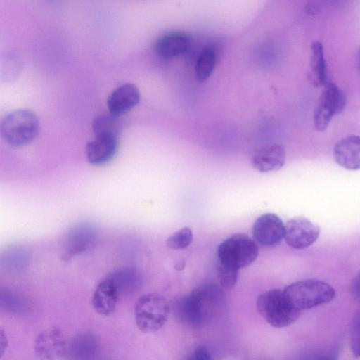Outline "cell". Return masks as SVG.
Returning a JSON list of instances; mask_svg holds the SVG:
<instances>
[{
    "mask_svg": "<svg viewBox=\"0 0 360 360\" xmlns=\"http://www.w3.org/2000/svg\"><path fill=\"white\" fill-rule=\"evenodd\" d=\"M283 292L290 305L300 311L328 303L335 295V290L330 285L315 279L293 283Z\"/></svg>",
    "mask_w": 360,
    "mask_h": 360,
    "instance_id": "6da1fadb",
    "label": "cell"
},
{
    "mask_svg": "<svg viewBox=\"0 0 360 360\" xmlns=\"http://www.w3.org/2000/svg\"><path fill=\"white\" fill-rule=\"evenodd\" d=\"M39 120L30 110L18 109L10 112L1 120V134L4 140L15 147L30 143L39 131Z\"/></svg>",
    "mask_w": 360,
    "mask_h": 360,
    "instance_id": "7a4b0ae2",
    "label": "cell"
},
{
    "mask_svg": "<svg viewBox=\"0 0 360 360\" xmlns=\"http://www.w3.org/2000/svg\"><path fill=\"white\" fill-rule=\"evenodd\" d=\"M256 306L260 315L275 328H283L292 324L300 314V311L290 305L283 290L280 289H271L259 295Z\"/></svg>",
    "mask_w": 360,
    "mask_h": 360,
    "instance_id": "3957f363",
    "label": "cell"
},
{
    "mask_svg": "<svg viewBox=\"0 0 360 360\" xmlns=\"http://www.w3.org/2000/svg\"><path fill=\"white\" fill-rule=\"evenodd\" d=\"M257 243L245 233H235L222 241L217 248L218 261L239 270L250 265L257 257Z\"/></svg>",
    "mask_w": 360,
    "mask_h": 360,
    "instance_id": "277c9868",
    "label": "cell"
},
{
    "mask_svg": "<svg viewBox=\"0 0 360 360\" xmlns=\"http://www.w3.org/2000/svg\"><path fill=\"white\" fill-rule=\"evenodd\" d=\"M220 304L216 294L205 285L195 289L177 302L176 311L179 318L191 326H200L211 307Z\"/></svg>",
    "mask_w": 360,
    "mask_h": 360,
    "instance_id": "5b68a950",
    "label": "cell"
},
{
    "mask_svg": "<svg viewBox=\"0 0 360 360\" xmlns=\"http://www.w3.org/2000/svg\"><path fill=\"white\" fill-rule=\"evenodd\" d=\"M134 312L138 328L144 333H153L160 329L167 321L169 306L162 295L150 292L137 300Z\"/></svg>",
    "mask_w": 360,
    "mask_h": 360,
    "instance_id": "8992f818",
    "label": "cell"
},
{
    "mask_svg": "<svg viewBox=\"0 0 360 360\" xmlns=\"http://www.w3.org/2000/svg\"><path fill=\"white\" fill-rule=\"evenodd\" d=\"M346 104L345 93L334 83H327L320 94L313 115L314 127L325 131L332 118L342 111Z\"/></svg>",
    "mask_w": 360,
    "mask_h": 360,
    "instance_id": "52a82bcc",
    "label": "cell"
},
{
    "mask_svg": "<svg viewBox=\"0 0 360 360\" xmlns=\"http://www.w3.org/2000/svg\"><path fill=\"white\" fill-rule=\"evenodd\" d=\"M319 234V227L304 217L292 218L285 224L284 239L295 249L310 246L318 239Z\"/></svg>",
    "mask_w": 360,
    "mask_h": 360,
    "instance_id": "ba28073f",
    "label": "cell"
},
{
    "mask_svg": "<svg viewBox=\"0 0 360 360\" xmlns=\"http://www.w3.org/2000/svg\"><path fill=\"white\" fill-rule=\"evenodd\" d=\"M285 224L275 214L266 213L259 217L252 226L254 240L264 247H274L284 238Z\"/></svg>",
    "mask_w": 360,
    "mask_h": 360,
    "instance_id": "9c48e42d",
    "label": "cell"
},
{
    "mask_svg": "<svg viewBox=\"0 0 360 360\" xmlns=\"http://www.w3.org/2000/svg\"><path fill=\"white\" fill-rule=\"evenodd\" d=\"M67 344L63 333L56 328L41 332L34 343L38 360H56L65 354Z\"/></svg>",
    "mask_w": 360,
    "mask_h": 360,
    "instance_id": "30bf717a",
    "label": "cell"
},
{
    "mask_svg": "<svg viewBox=\"0 0 360 360\" xmlns=\"http://www.w3.org/2000/svg\"><path fill=\"white\" fill-rule=\"evenodd\" d=\"M138 87L131 83L123 84L115 88L107 98L110 114L120 116L135 107L140 101Z\"/></svg>",
    "mask_w": 360,
    "mask_h": 360,
    "instance_id": "8fae6325",
    "label": "cell"
},
{
    "mask_svg": "<svg viewBox=\"0 0 360 360\" xmlns=\"http://www.w3.org/2000/svg\"><path fill=\"white\" fill-rule=\"evenodd\" d=\"M99 349L100 341L94 333L82 332L70 340L65 354L68 360H94Z\"/></svg>",
    "mask_w": 360,
    "mask_h": 360,
    "instance_id": "7c38bea8",
    "label": "cell"
},
{
    "mask_svg": "<svg viewBox=\"0 0 360 360\" xmlns=\"http://www.w3.org/2000/svg\"><path fill=\"white\" fill-rule=\"evenodd\" d=\"M285 150L278 143H271L259 148L252 158V165L263 173L280 169L285 164Z\"/></svg>",
    "mask_w": 360,
    "mask_h": 360,
    "instance_id": "4fadbf2b",
    "label": "cell"
},
{
    "mask_svg": "<svg viewBox=\"0 0 360 360\" xmlns=\"http://www.w3.org/2000/svg\"><path fill=\"white\" fill-rule=\"evenodd\" d=\"M333 157L347 169H360V136L350 135L340 139L334 146Z\"/></svg>",
    "mask_w": 360,
    "mask_h": 360,
    "instance_id": "5bb4252c",
    "label": "cell"
},
{
    "mask_svg": "<svg viewBox=\"0 0 360 360\" xmlns=\"http://www.w3.org/2000/svg\"><path fill=\"white\" fill-rule=\"evenodd\" d=\"M118 148V137L115 136H97L86 146V156L89 163L102 165L109 162L115 155Z\"/></svg>",
    "mask_w": 360,
    "mask_h": 360,
    "instance_id": "9a60e30c",
    "label": "cell"
},
{
    "mask_svg": "<svg viewBox=\"0 0 360 360\" xmlns=\"http://www.w3.org/2000/svg\"><path fill=\"white\" fill-rule=\"evenodd\" d=\"M189 44L188 37L185 33L172 31L161 35L156 40L154 49L159 57L169 59L186 52Z\"/></svg>",
    "mask_w": 360,
    "mask_h": 360,
    "instance_id": "2e32d148",
    "label": "cell"
},
{
    "mask_svg": "<svg viewBox=\"0 0 360 360\" xmlns=\"http://www.w3.org/2000/svg\"><path fill=\"white\" fill-rule=\"evenodd\" d=\"M119 295L114 283L106 277L98 284L94 292L93 307L99 314L108 316L115 310Z\"/></svg>",
    "mask_w": 360,
    "mask_h": 360,
    "instance_id": "e0dca14e",
    "label": "cell"
},
{
    "mask_svg": "<svg viewBox=\"0 0 360 360\" xmlns=\"http://www.w3.org/2000/svg\"><path fill=\"white\" fill-rule=\"evenodd\" d=\"M116 286L119 295H129L136 292L141 285L139 272L132 268L117 269L108 276Z\"/></svg>",
    "mask_w": 360,
    "mask_h": 360,
    "instance_id": "ac0fdd59",
    "label": "cell"
},
{
    "mask_svg": "<svg viewBox=\"0 0 360 360\" xmlns=\"http://www.w3.org/2000/svg\"><path fill=\"white\" fill-rule=\"evenodd\" d=\"M311 70L314 82L317 86H324L327 82V65L324 58L323 45L314 41L311 46Z\"/></svg>",
    "mask_w": 360,
    "mask_h": 360,
    "instance_id": "d6986e66",
    "label": "cell"
},
{
    "mask_svg": "<svg viewBox=\"0 0 360 360\" xmlns=\"http://www.w3.org/2000/svg\"><path fill=\"white\" fill-rule=\"evenodd\" d=\"M217 51L214 46H207L201 52L195 65V72L197 79L203 82L211 75L217 60Z\"/></svg>",
    "mask_w": 360,
    "mask_h": 360,
    "instance_id": "ffe728a7",
    "label": "cell"
},
{
    "mask_svg": "<svg viewBox=\"0 0 360 360\" xmlns=\"http://www.w3.org/2000/svg\"><path fill=\"white\" fill-rule=\"evenodd\" d=\"M69 236V243L67 244L68 254L74 255L88 248L93 240L94 232L89 226H77L70 233Z\"/></svg>",
    "mask_w": 360,
    "mask_h": 360,
    "instance_id": "44dd1931",
    "label": "cell"
},
{
    "mask_svg": "<svg viewBox=\"0 0 360 360\" xmlns=\"http://www.w3.org/2000/svg\"><path fill=\"white\" fill-rule=\"evenodd\" d=\"M120 126L119 117L112 114L100 115L94 118L92 123L95 136H115L118 137Z\"/></svg>",
    "mask_w": 360,
    "mask_h": 360,
    "instance_id": "7402d4cb",
    "label": "cell"
},
{
    "mask_svg": "<svg viewBox=\"0 0 360 360\" xmlns=\"http://www.w3.org/2000/svg\"><path fill=\"white\" fill-rule=\"evenodd\" d=\"M0 303L3 309L15 314H25L30 310V304L25 298L8 290H1Z\"/></svg>",
    "mask_w": 360,
    "mask_h": 360,
    "instance_id": "603a6c76",
    "label": "cell"
},
{
    "mask_svg": "<svg viewBox=\"0 0 360 360\" xmlns=\"http://www.w3.org/2000/svg\"><path fill=\"white\" fill-rule=\"evenodd\" d=\"M193 238L192 230L188 227H184L169 236L166 244L171 249L182 250L190 245Z\"/></svg>",
    "mask_w": 360,
    "mask_h": 360,
    "instance_id": "cb8c5ba5",
    "label": "cell"
},
{
    "mask_svg": "<svg viewBox=\"0 0 360 360\" xmlns=\"http://www.w3.org/2000/svg\"><path fill=\"white\" fill-rule=\"evenodd\" d=\"M238 271L217 261V276L221 286L227 290L233 288L238 280Z\"/></svg>",
    "mask_w": 360,
    "mask_h": 360,
    "instance_id": "d4e9b609",
    "label": "cell"
},
{
    "mask_svg": "<svg viewBox=\"0 0 360 360\" xmlns=\"http://www.w3.org/2000/svg\"><path fill=\"white\" fill-rule=\"evenodd\" d=\"M351 349L356 357H360V309L353 317L350 333Z\"/></svg>",
    "mask_w": 360,
    "mask_h": 360,
    "instance_id": "484cf974",
    "label": "cell"
},
{
    "mask_svg": "<svg viewBox=\"0 0 360 360\" xmlns=\"http://www.w3.org/2000/svg\"><path fill=\"white\" fill-rule=\"evenodd\" d=\"M188 360H212L208 349L204 346H198L195 349Z\"/></svg>",
    "mask_w": 360,
    "mask_h": 360,
    "instance_id": "4316f807",
    "label": "cell"
},
{
    "mask_svg": "<svg viewBox=\"0 0 360 360\" xmlns=\"http://www.w3.org/2000/svg\"><path fill=\"white\" fill-rule=\"evenodd\" d=\"M351 291L354 297L360 301V271L354 278L352 285Z\"/></svg>",
    "mask_w": 360,
    "mask_h": 360,
    "instance_id": "83f0119b",
    "label": "cell"
},
{
    "mask_svg": "<svg viewBox=\"0 0 360 360\" xmlns=\"http://www.w3.org/2000/svg\"><path fill=\"white\" fill-rule=\"evenodd\" d=\"M310 360H337L336 355L333 352H321L313 356Z\"/></svg>",
    "mask_w": 360,
    "mask_h": 360,
    "instance_id": "f1b7e54d",
    "label": "cell"
},
{
    "mask_svg": "<svg viewBox=\"0 0 360 360\" xmlns=\"http://www.w3.org/2000/svg\"><path fill=\"white\" fill-rule=\"evenodd\" d=\"M8 345V340L6 335L3 330L1 328L0 330V350H1V356H3L4 352L6 351Z\"/></svg>",
    "mask_w": 360,
    "mask_h": 360,
    "instance_id": "f546056e",
    "label": "cell"
},
{
    "mask_svg": "<svg viewBox=\"0 0 360 360\" xmlns=\"http://www.w3.org/2000/svg\"><path fill=\"white\" fill-rule=\"evenodd\" d=\"M357 63H358L359 69L360 70V47L357 52Z\"/></svg>",
    "mask_w": 360,
    "mask_h": 360,
    "instance_id": "4dcf8cb0",
    "label": "cell"
}]
</instances>
